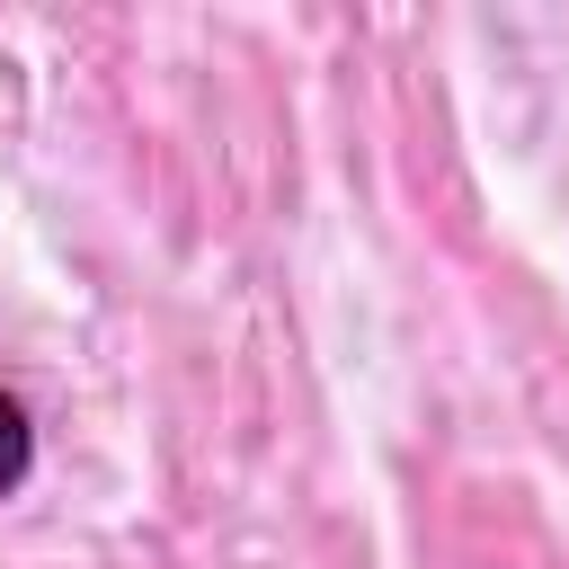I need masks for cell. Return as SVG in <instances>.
I'll use <instances>...</instances> for the list:
<instances>
[{
    "label": "cell",
    "mask_w": 569,
    "mask_h": 569,
    "mask_svg": "<svg viewBox=\"0 0 569 569\" xmlns=\"http://www.w3.org/2000/svg\"><path fill=\"white\" fill-rule=\"evenodd\" d=\"M27 471H36V418H27V400L0 382V498H18Z\"/></svg>",
    "instance_id": "1"
}]
</instances>
